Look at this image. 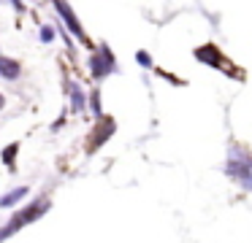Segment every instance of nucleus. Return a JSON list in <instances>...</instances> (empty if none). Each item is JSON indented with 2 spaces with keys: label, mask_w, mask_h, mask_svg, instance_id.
Listing matches in <instances>:
<instances>
[{
  "label": "nucleus",
  "mask_w": 252,
  "mask_h": 243,
  "mask_svg": "<svg viewBox=\"0 0 252 243\" xmlns=\"http://www.w3.org/2000/svg\"><path fill=\"white\" fill-rule=\"evenodd\" d=\"M192 57L198 59L201 65H206V68H214V70H225L228 76H233V79H239V70H230L228 65H233L228 57H225L222 52H220L217 43H203V46H198L195 52H192Z\"/></svg>",
  "instance_id": "39448f33"
},
{
  "label": "nucleus",
  "mask_w": 252,
  "mask_h": 243,
  "mask_svg": "<svg viewBox=\"0 0 252 243\" xmlns=\"http://www.w3.org/2000/svg\"><path fill=\"white\" fill-rule=\"evenodd\" d=\"M87 70L95 81H103V79H109V76L120 73V65H117V57L109 49V43H98V46H95V52L87 57Z\"/></svg>",
  "instance_id": "7ed1b4c3"
},
{
  "label": "nucleus",
  "mask_w": 252,
  "mask_h": 243,
  "mask_svg": "<svg viewBox=\"0 0 252 243\" xmlns=\"http://www.w3.org/2000/svg\"><path fill=\"white\" fill-rule=\"evenodd\" d=\"M63 89H65L68 100H71V111L73 113H84V111H87V92L82 89L79 81L65 79V81H63Z\"/></svg>",
  "instance_id": "0eeeda50"
},
{
  "label": "nucleus",
  "mask_w": 252,
  "mask_h": 243,
  "mask_svg": "<svg viewBox=\"0 0 252 243\" xmlns=\"http://www.w3.org/2000/svg\"><path fill=\"white\" fill-rule=\"evenodd\" d=\"M25 194H30V187H14L8 194L0 197V208H14V205H19L25 200Z\"/></svg>",
  "instance_id": "1a4fd4ad"
},
{
  "label": "nucleus",
  "mask_w": 252,
  "mask_h": 243,
  "mask_svg": "<svg viewBox=\"0 0 252 243\" xmlns=\"http://www.w3.org/2000/svg\"><path fill=\"white\" fill-rule=\"evenodd\" d=\"M117 130V122L111 116H98L95 127L90 130V138H87V154H95L103 143H109V138L114 135Z\"/></svg>",
  "instance_id": "423d86ee"
},
{
  "label": "nucleus",
  "mask_w": 252,
  "mask_h": 243,
  "mask_svg": "<svg viewBox=\"0 0 252 243\" xmlns=\"http://www.w3.org/2000/svg\"><path fill=\"white\" fill-rule=\"evenodd\" d=\"M136 62L141 65L144 70H152L155 68V59H152V54H149L147 49H138V52H136Z\"/></svg>",
  "instance_id": "f8f14e48"
},
{
  "label": "nucleus",
  "mask_w": 252,
  "mask_h": 243,
  "mask_svg": "<svg viewBox=\"0 0 252 243\" xmlns=\"http://www.w3.org/2000/svg\"><path fill=\"white\" fill-rule=\"evenodd\" d=\"M22 76V62L8 54H0V79L3 81H17Z\"/></svg>",
  "instance_id": "6e6552de"
},
{
  "label": "nucleus",
  "mask_w": 252,
  "mask_h": 243,
  "mask_svg": "<svg viewBox=\"0 0 252 243\" xmlns=\"http://www.w3.org/2000/svg\"><path fill=\"white\" fill-rule=\"evenodd\" d=\"M87 108L93 116H103V103H100V89H93L87 95Z\"/></svg>",
  "instance_id": "9d476101"
},
{
  "label": "nucleus",
  "mask_w": 252,
  "mask_h": 243,
  "mask_svg": "<svg viewBox=\"0 0 252 243\" xmlns=\"http://www.w3.org/2000/svg\"><path fill=\"white\" fill-rule=\"evenodd\" d=\"M8 3H11L17 11H25V0H8Z\"/></svg>",
  "instance_id": "4468645a"
},
{
  "label": "nucleus",
  "mask_w": 252,
  "mask_h": 243,
  "mask_svg": "<svg viewBox=\"0 0 252 243\" xmlns=\"http://www.w3.org/2000/svg\"><path fill=\"white\" fill-rule=\"evenodd\" d=\"M6 108V97H3V92H0V111Z\"/></svg>",
  "instance_id": "2eb2a0df"
},
{
  "label": "nucleus",
  "mask_w": 252,
  "mask_h": 243,
  "mask_svg": "<svg viewBox=\"0 0 252 243\" xmlns=\"http://www.w3.org/2000/svg\"><path fill=\"white\" fill-rule=\"evenodd\" d=\"M225 173L228 178H233L241 189L252 192V154L244 146H230L228 151V162H225Z\"/></svg>",
  "instance_id": "f257e3e1"
},
{
  "label": "nucleus",
  "mask_w": 252,
  "mask_h": 243,
  "mask_svg": "<svg viewBox=\"0 0 252 243\" xmlns=\"http://www.w3.org/2000/svg\"><path fill=\"white\" fill-rule=\"evenodd\" d=\"M17 151H19V143L14 140V143H8L6 149H3V154H0V162H3L6 167H11V170H14V160H17Z\"/></svg>",
  "instance_id": "9b49d317"
},
{
  "label": "nucleus",
  "mask_w": 252,
  "mask_h": 243,
  "mask_svg": "<svg viewBox=\"0 0 252 243\" xmlns=\"http://www.w3.org/2000/svg\"><path fill=\"white\" fill-rule=\"evenodd\" d=\"M52 8L57 11V16H60V22L65 25V30L71 32V35L79 38V43H82V46H95V43L90 41L87 30L82 27V22H79L76 11L71 8V3H68V0H52Z\"/></svg>",
  "instance_id": "20e7f679"
},
{
  "label": "nucleus",
  "mask_w": 252,
  "mask_h": 243,
  "mask_svg": "<svg viewBox=\"0 0 252 243\" xmlns=\"http://www.w3.org/2000/svg\"><path fill=\"white\" fill-rule=\"evenodd\" d=\"M46 211H49V200H46V197H38V200H33V203H28L25 208H19L17 214H14L11 219L6 221V224L0 227V243L6 241V238H11L14 232H19L22 227L38 221L41 216L46 214Z\"/></svg>",
  "instance_id": "f03ea898"
},
{
  "label": "nucleus",
  "mask_w": 252,
  "mask_h": 243,
  "mask_svg": "<svg viewBox=\"0 0 252 243\" xmlns=\"http://www.w3.org/2000/svg\"><path fill=\"white\" fill-rule=\"evenodd\" d=\"M38 38H41V43H52V41H55V27H52V25H41Z\"/></svg>",
  "instance_id": "ddd939ff"
}]
</instances>
